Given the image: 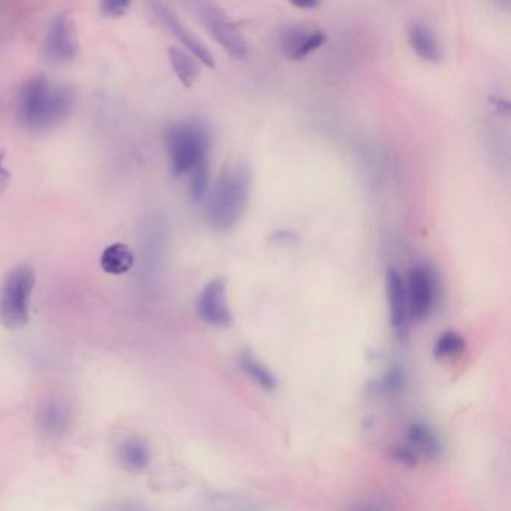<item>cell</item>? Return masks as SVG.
I'll list each match as a JSON object with an SVG mask.
<instances>
[{"mask_svg":"<svg viewBox=\"0 0 511 511\" xmlns=\"http://www.w3.org/2000/svg\"><path fill=\"white\" fill-rule=\"evenodd\" d=\"M74 107L73 87L36 75L23 83L15 96V119L27 133H48L68 121Z\"/></svg>","mask_w":511,"mask_h":511,"instance_id":"cell-1","label":"cell"},{"mask_svg":"<svg viewBox=\"0 0 511 511\" xmlns=\"http://www.w3.org/2000/svg\"><path fill=\"white\" fill-rule=\"evenodd\" d=\"M252 174L246 163H236L221 172L207 192L206 220L211 227L227 231L245 216L250 204Z\"/></svg>","mask_w":511,"mask_h":511,"instance_id":"cell-2","label":"cell"},{"mask_svg":"<svg viewBox=\"0 0 511 511\" xmlns=\"http://www.w3.org/2000/svg\"><path fill=\"white\" fill-rule=\"evenodd\" d=\"M170 168L176 177L190 174L193 168L209 161L211 131L200 121H181L165 131Z\"/></svg>","mask_w":511,"mask_h":511,"instance_id":"cell-3","label":"cell"},{"mask_svg":"<svg viewBox=\"0 0 511 511\" xmlns=\"http://www.w3.org/2000/svg\"><path fill=\"white\" fill-rule=\"evenodd\" d=\"M34 270L27 264L14 267L0 288V324L8 330L26 326L31 315Z\"/></svg>","mask_w":511,"mask_h":511,"instance_id":"cell-4","label":"cell"},{"mask_svg":"<svg viewBox=\"0 0 511 511\" xmlns=\"http://www.w3.org/2000/svg\"><path fill=\"white\" fill-rule=\"evenodd\" d=\"M193 11L211 38L215 39L230 56L234 59H245L248 56V44L243 34L220 6L206 0H197Z\"/></svg>","mask_w":511,"mask_h":511,"instance_id":"cell-5","label":"cell"},{"mask_svg":"<svg viewBox=\"0 0 511 511\" xmlns=\"http://www.w3.org/2000/svg\"><path fill=\"white\" fill-rule=\"evenodd\" d=\"M44 57L48 64H68L77 59L80 53L77 29L68 13L57 14L53 18L44 38Z\"/></svg>","mask_w":511,"mask_h":511,"instance_id":"cell-6","label":"cell"},{"mask_svg":"<svg viewBox=\"0 0 511 511\" xmlns=\"http://www.w3.org/2000/svg\"><path fill=\"white\" fill-rule=\"evenodd\" d=\"M149 5L156 17L160 18L163 26L176 36L177 41L185 47V50L197 57L200 64H206L207 68H215V57L207 48L206 44L202 43L201 39L198 38L191 29H188L185 23L182 22L181 18L177 17L167 5H163L161 0H149Z\"/></svg>","mask_w":511,"mask_h":511,"instance_id":"cell-7","label":"cell"},{"mask_svg":"<svg viewBox=\"0 0 511 511\" xmlns=\"http://www.w3.org/2000/svg\"><path fill=\"white\" fill-rule=\"evenodd\" d=\"M198 317L209 326L225 329L232 324V314L227 301V284L218 278L204 287L197 300Z\"/></svg>","mask_w":511,"mask_h":511,"instance_id":"cell-8","label":"cell"},{"mask_svg":"<svg viewBox=\"0 0 511 511\" xmlns=\"http://www.w3.org/2000/svg\"><path fill=\"white\" fill-rule=\"evenodd\" d=\"M407 285L408 317L421 321L430 314L435 303V280L432 271L423 266L414 267Z\"/></svg>","mask_w":511,"mask_h":511,"instance_id":"cell-9","label":"cell"},{"mask_svg":"<svg viewBox=\"0 0 511 511\" xmlns=\"http://www.w3.org/2000/svg\"><path fill=\"white\" fill-rule=\"evenodd\" d=\"M327 43V34L306 27L284 26L278 34L280 50L290 61H303Z\"/></svg>","mask_w":511,"mask_h":511,"instance_id":"cell-10","label":"cell"},{"mask_svg":"<svg viewBox=\"0 0 511 511\" xmlns=\"http://www.w3.org/2000/svg\"><path fill=\"white\" fill-rule=\"evenodd\" d=\"M386 294L388 310H390L391 327L395 329L396 333H402L407 329L409 319L408 297H407V285L395 269L387 270Z\"/></svg>","mask_w":511,"mask_h":511,"instance_id":"cell-11","label":"cell"},{"mask_svg":"<svg viewBox=\"0 0 511 511\" xmlns=\"http://www.w3.org/2000/svg\"><path fill=\"white\" fill-rule=\"evenodd\" d=\"M408 43L411 50L420 57L421 61L438 64L443 59V47L438 36L425 23H411V26L408 27Z\"/></svg>","mask_w":511,"mask_h":511,"instance_id":"cell-12","label":"cell"},{"mask_svg":"<svg viewBox=\"0 0 511 511\" xmlns=\"http://www.w3.org/2000/svg\"><path fill=\"white\" fill-rule=\"evenodd\" d=\"M71 408L62 400H50L39 409L38 427L48 438H61L71 425Z\"/></svg>","mask_w":511,"mask_h":511,"instance_id":"cell-13","label":"cell"},{"mask_svg":"<svg viewBox=\"0 0 511 511\" xmlns=\"http://www.w3.org/2000/svg\"><path fill=\"white\" fill-rule=\"evenodd\" d=\"M168 59H170L172 71L179 78V82L186 89H191L200 77V64H198L197 57L192 56L188 50L170 47L168 48Z\"/></svg>","mask_w":511,"mask_h":511,"instance_id":"cell-14","label":"cell"},{"mask_svg":"<svg viewBox=\"0 0 511 511\" xmlns=\"http://www.w3.org/2000/svg\"><path fill=\"white\" fill-rule=\"evenodd\" d=\"M135 258L125 243H113L101 255V267L110 275H125L133 269Z\"/></svg>","mask_w":511,"mask_h":511,"instance_id":"cell-15","label":"cell"},{"mask_svg":"<svg viewBox=\"0 0 511 511\" xmlns=\"http://www.w3.org/2000/svg\"><path fill=\"white\" fill-rule=\"evenodd\" d=\"M408 447L416 453L417 456H426V457H437L441 451L438 438L427 426L423 423H413L409 426Z\"/></svg>","mask_w":511,"mask_h":511,"instance_id":"cell-16","label":"cell"},{"mask_svg":"<svg viewBox=\"0 0 511 511\" xmlns=\"http://www.w3.org/2000/svg\"><path fill=\"white\" fill-rule=\"evenodd\" d=\"M119 457L126 469L137 473V471L146 469L151 464V448L142 439L129 438L122 444Z\"/></svg>","mask_w":511,"mask_h":511,"instance_id":"cell-17","label":"cell"},{"mask_svg":"<svg viewBox=\"0 0 511 511\" xmlns=\"http://www.w3.org/2000/svg\"><path fill=\"white\" fill-rule=\"evenodd\" d=\"M241 368L255 384L266 391H273L278 387V379L266 366L260 363L250 352H243L241 356Z\"/></svg>","mask_w":511,"mask_h":511,"instance_id":"cell-18","label":"cell"},{"mask_svg":"<svg viewBox=\"0 0 511 511\" xmlns=\"http://www.w3.org/2000/svg\"><path fill=\"white\" fill-rule=\"evenodd\" d=\"M190 195L193 201H202L209 192V182H211V174H209V161L200 163L190 172Z\"/></svg>","mask_w":511,"mask_h":511,"instance_id":"cell-19","label":"cell"},{"mask_svg":"<svg viewBox=\"0 0 511 511\" xmlns=\"http://www.w3.org/2000/svg\"><path fill=\"white\" fill-rule=\"evenodd\" d=\"M465 349V339L456 331H446L434 347V356L437 359H447L456 356Z\"/></svg>","mask_w":511,"mask_h":511,"instance_id":"cell-20","label":"cell"},{"mask_svg":"<svg viewBox=\"0 0 511 511\" xmlns=\"http://www.w3.org/2000/svg\"><path fill=\"white\" fill-rule=\"evenodd\" d=\"M133 0H99V9L103 17L121 18L128 13Z\"/></svg>","mask_w":511,"mask_h":511,"instance_id":"cell-21","label":"cell"},{"mask_svg":"<svg viewBox=\"0 0 511 511\" xmlns=\"http://www.w3.org/2000/svg\"><path fill=\"white\" fill-rule=\"evenodd\" d=\"M395 457L399 460V462H402V464L407 465H416L417 460H418V456L409 447L398 448V450L395 451Z\"/></svg>","mask_w":511,"mask_h":511,"instance_id":"cell-22","label":"cell"},{"mask_svg":"<svg viewBox=\"0 0 511 511\" xmlns=\"http://www.w3.org/2000/svg\"><path fill=\"white\" fill-rule=\"evenodd\" d=\"M9 182H11V174L8 168L5 167V153L0 152V192H4L8 188Z\"/></svg>","mask_w":511,"mask_h":511,"instance_id":"cell-23","label":"cell"},{"mask_svg":"<svg viewBox=\"0 0 511 511\" xmlns=\"http://www.w3.org/2000/svg\"><path fill=\"white\" fill-rule=\"evenodd\" d=\"M292 6L303 9V11H310V9L319 8L321 0H288Z\"/></svg>","mask_w":511,"mask_h":511,"instance_id":"cell-24","label":"cell"}]
</instances>
